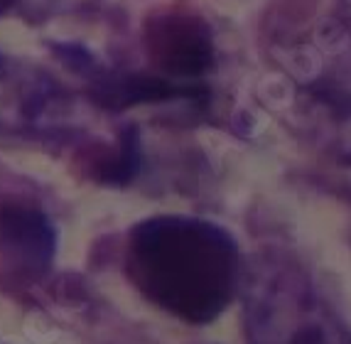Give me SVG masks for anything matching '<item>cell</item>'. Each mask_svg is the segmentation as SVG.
Returning a JSON list of instances; mask_svg holds the SVG:
<instances>
[{"instance_id":"6da1fadb","label":"cell","mask_w":351,"mask_h":344,"mask_svg":"<svg viewBox=\"0 0 351 344\" xmlns=\"http://www.w3.org/2000/svg\"><path fill=\"white\" fill-rule=\"evenodd\" d=\"M133 273L165 310L209 322L231 303L241 283V258L223 229L202 219L162 216L133 233Z\"/></svg>"},{"instance_id":"7a4b0ae2","label":"cell","mask_w":351,"mask_h":344,"mask_svg":"<svg viewBox=\"0 0 351 344\" xmlns=\"http://www.w3.org/2000/svg\"><path fill=\"white\" fill-rule=\"evenodd\" d=\"M276 59L298 130L334 160L351 163V25L322 20Z\"/></svg>"},{"instance_id":"3957f363","label":"cell","mask_w":351,"mask_h":344,"mask_svg":"<svg viewBox=\"0 0 351 344\" xmlns=\"http://www.w3.org/2000/svg\"><path fill=\"white\" fill-rule=\"evenodd\" d=\"M248 344H351V334L298 263L258 256L243 280Z\"/></svg>"},{"instance_id":"277c9868","label":"cell","mask_w":351,"mask_h":344,"mask_svg":"<svg viewBox=\"0 0 351 344\" xmlns=\"http://www.w3.org/2000/svg\"><path fill=\"white\" fill-rule=\"evenodd\" d=\"M147 49L155 65L177 82L197 79L214 65L211 35L202 20L170 15L147 25Z\"/></svg>"},{"instance_id":"5b68a950","label":"cell","mask_w":351,"mask_h":344,"mask_svg":"<svg viewBox=\"0 0 351 344\" xmlns=\"http://www.w3.org/2000/svg\"><path fill=\"white\" fill-rule=\"evenodd\" d=\"M88 93L108 111H123L128 106L155 104L167 99H209V91L199 84H177L175 79L147 74H123V71H88Z\"/></svg>"},{"instance_id":"8992f818","label":"cell","mask_w":351,"mask_h":344,"mask_svg":"<svg viewBox=\"0 0 351 344\" xmlns=\"http://www.w3.org/2000/svg\"><path fill=\"white\" fill-rule=\"evenodd\" d=\"M0 246L15 263L40 271L52 261L54 227L35 207L5 205L0 207Z\"/></svg>"},{"instance_id":"52a82bcc","label":"cell","mask_w":351,"mask_h":344,"mask_svg":"<svg viewBox=\"0 0 351 344\" xmlns=\"http://www.w3.org/2000/svg\"><path fill=\"white\" fill-rule=\"evenodd\" d=\"M12 99L18 101L23 121H37L49 111L54 101L62 99V91L47 76H18L12 65L0 54V106Z\"/></svg>"},{"instance_id":"ba28073f","label":"cell","mask_w":351,"mask_h":344,"mask_svg":"<svg viewBox=\"0 0 351 344\" xmlns=\"http://www.w3.org/2000/svg\"><path fill=\"white\" fill-rule=\"evenodd\" d=\"M12 5H15V0H0V15H5Z\"/></svg>"}]
</instances>
